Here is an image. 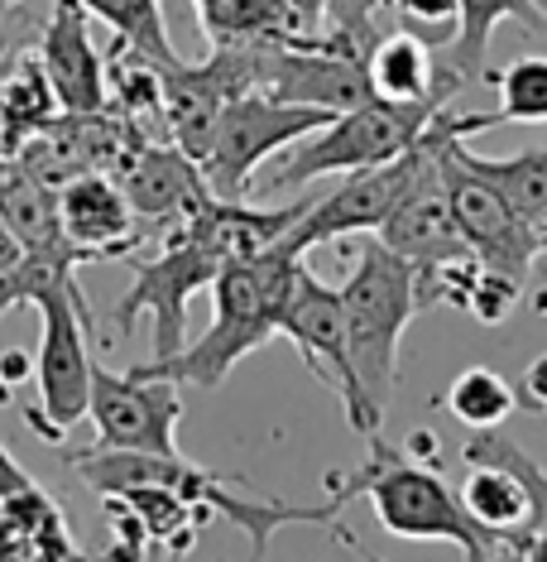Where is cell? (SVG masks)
Masks as SVG:
<instances>
[{"label": "cell", "instance_id": "1", "mask_svg": "<svg viewBox=\"0 0 547 562\" xmlns=\"http://www.w3.org/2000/svg\"><path fill=\"white\" fill-rule=\"evenodd\" d=\"M371 457L355 471H332L327 476V495L351 509L355 495L375 505L379 529L409 543H452L466 558L486 562L500 553V529H486L466 509L461 491L442 481L437 467L409 452V442H389L385 432H371Z\"/></svg>", "mask_w": 547, "mask_h": 562}, {"label": "cell", "instance_id": "2", "mask_svg": "<svg viewBox=\"0 0 547 562\" xmlns=\"http://www.w3.org/2000/svg\"><path fill=\"white\" fill-rule=\"evenodd\" d=\"M298 270H303V255L284 250V246H264L254 255H240L207 289L212 293V327L202 331L197 341H187L183 351H173L169 361H149L135 370L139 375H169L178 385L216 390L250 351H260L278 331L288 299H294Z\"/></svg>", "mask_w": 547, "mask_h": 562}, {"label": "cell", "instance_id": "3", "mask_svg": "<svg viewBox=\"0 0 547 562\" xmlns=\"http://www.w3.org/2000/svg\"><path fill=\"white\" fill-rule=\"evenodd\" d=\"M341 293V313H346V337H351V361L361 375V390L379 414H385L394 385H399V341L418 308V279L413 260L389 250L375 232L361 236L355 250V270L346 274Z\"/></svg>", "mask_w": 547, "mask_h": 562}, {"label": "cell", "instance_id": "4", "mask_svg": "<svg viewBox=\"0 0 547 562\" xmlns=\"http://www.w3.org/2000/svg\"><path fill=\"white\" fill-rule=\"evenodd\" d=\"M442 106H447V101H437V97L361 101V106H351L327 125H317L312 135L294 139L288 149H278V159L270 164V188H303L322 173H355V169H375V164L409 155L418 139L428 135V125Z\"/></svg>", "mask_w": 547, "mask_h": 562}, {"label": "cell", "instance_id": "5", "mask_svg": "<svg viewBox=\"0 0 547 562\" xmlns=\"http://www.w3.org/2000/svg\"><path fill=\"white\" fill-rule=\"evenodd\" d=\"M34 308L44 317L39 356H34L39 404L24 408V424L44 442H62L68 428L82 424L87 404H92V356H87L92 308H87V293L78 289V274H68L58 289H48Z\"/></svg>", "mask_w": 547, "mask_h": 562}, {"label": "cell", "instance_id": "6", "mask_svg": "<svg viewBox=\"0 0 547 562\" xmlns=\"http://www.w3.org/2000/svg\"><path fill=\"white\" fill-rule=\"evenodd\" d=\"M337 111L322 106H294V101H274L264 92L231 97L221 106V116L212 121L207 139L197 149V169L207 178L216 198H246L250 173L264 159H274L278 149H288L294 139L312 135L317 125H327Z\"/></svg>", "mask_w": 547, "mask_h": 562}, {"label": "cell", "instance_id": "7", "mask_svg": "<svg viewBox=\"0 0 547 562\" xmlns=\"http://www.w3.org/2000/svg\"><path fill=\"white\" fill-rule=\"evenodd\" d=\"M278 337L294 341L298 356H303V366H308L312 375L341 400L351 432H361V438L379 432L385 414L365 400L361 375H355L351 337H346V313H341V293L332 284H322L308 265L298 270V284H294V299H288V308H284V323H278Z\"/></svg>", "mask_w": 547, "mask_h": 562}, {"label": "cell", "instance_id": "8", "mask_svg": "<svg viewBox=\"0 0 547 562\" xmlns=\"http://www.w3.org/2000/svg\"><path fill=\"white\" fill-rule=\"evenodd\" d=\"M452 106V101H447ZM447 106L432 116L428 135L418 139V164L409 188L399 193V202L389 207V216L379 222V240L389 250H399L413 265H432V260H452L466 255V236L456 226L452 198H447V173H442V135H447Z\"/></svg>", "mask_w": 547, "mask_h": 562}, {"label": "cell", "instance_id": "9", "mask_svg": "<svg viewBox=\"0 0 547 562\" xmlns=\"http://www.w3.org/2000/svg\"><path fill=\"white\" fill-rule=\"evenodd\" d=\"M87 418L96 424V447H130V452H178V418H183V385L169 375L92 366V404Z\"/></svg>", "mask_w": 547, "mask_h": 562}, {"label": "cell", "instance_id": "10", "mask_svg": "<svg viewBox=\"0 0 547 562\" xmlns=\"http://www.w3.org/2000/svg\"><path fill=\"white\" fill-rule=\"evenodd\" d=\"M413 164H418V145L409 149V155L389 159V164H375V169H355L341 188H332L327 198H317L312 207L298 216L294 232H288L284 240H274V246L303 255V250L327 246V240H341V236L379 232V222H385L389 207L399 202V193L409 188Z\"/></svg>", "mask_w": 547, "mask_h": 562}, {"label": "cell", "instance_id": "11", "mask_svg": "<svg viewBox=\"0 0 547 562\" xmlns=\"http://www.w3.org/2000/svg\"><path fill=\"white\" fill-rule=\"evenodd\" d=\"M116 178L125 188V202H130L135 222L145 226L149 240H159L173 222H183L197 202L212 198L197 159L187 155V149H178L173 139H149V145H139L135 155L121 164Z\"/></svg>", "mask_w": 547, "mask_h": 562}, {"label": "cell", "instance_id": "12", "mask_svg": "<svg viewBox=\"0 0 547 562\" xmlns=\"http://www.w3.org/2000/svg\"><path fill=\"white\" fill-rule=\"evenodd\" d=\"M62 236L78 246L87 260H125L139 246H149L145 226L135 222L125 188L116 173H82L58 188Z\"/></svg>", "mask_w": 547, "mask_h": 562}, {"label": "cell", "instance_id": "13", "mask_svg": "<svg viewBox=\"0 0 547 562\" xmlns=\"http://www.w3.org/2000/svg\"><path fill=\"white\" fill-rule=\"evenodd\" d=\"M39 63L62 111H106V54H96L78 0H54L39 34Z\"/></svg>", "mask_w": 547, "mask_h": 562}, {"label": "cell", "instance_id": "14", "mask_svg": "<svg viewBox=\"0 0 547 562\" xmlns=\"http://www.w3.org/2000/svg\"><path fill=\"white\" fill-rule=\"evenodd\" d=\"M365 72H371V92L389 101H452L461 92V82L437 63V48H428L403 30L379 34V44L365 58Z\"/></svg>", "mask_w": 547, "mask_h": 562}, {"label": "cell", "instance_id": "15", "mask_svg": "<svg viewBox=\"0 0 547 562\" xmlns=\"http://www.w3.org/2000/svg\"><path fill=\"white\" fill-rule=\"evenodd\" d=\"M0 558H78V543L68 533V519L54 505V495H44L39 485H24V491L0 501Z\"/></svg>", "mask_w": 547, "mask_h": 562}, {"label": "cell", "instance_id": "16", "mask_svg": "<svg viewBox=\"0 0 547 562\" xmlns=\"http://www.w3.org/2000/svg\"><path fill=\"white\" fill-rule=\"evenodd\" d=\"M504 20H518L528 34H543L547 30L543 10L533 5V0H461V30H456V40L437 54V63L461 87L476 82V78H486L490 40H494V30H500Z\"/></svg>", "mask_w": 547, "mask_h": 562}, {"label": "cell", "instance_id": "17", "mask_svg": "<svg viewBox=\"0 0 547 562\" xmlns=\"http://www.w3.org/2000/svg\"><path fill=\"white\" fill-rule=\"evenodd\" d=\"M456 155L486 178L490 188H500L509 207L524 216L547 246V149H524V155H509V159H486V155H476V149H466V139H456Z\"/></svg>", "mask_w": 547, "mask_h": 562}, {"label": "cell", "instance_id": "18", "mask_svg": "<svg viewBox=\"0 0 547 562\" xmlns=\"http://www.w3.org/2000/svg\"><path fill=\"white\" fill-rule=\"evenodd\" d=\"M58 97L48 87V72L34 54H24L15 68L0 78V155H15V149L30 139L39 125H48L58 116Z\"/></svg>", "mask_w": 547, "mask_h": 562}, {"label": "cell", "instance_id": "19", "mask_svg": "<svg viewBox=\"0 0 547 562\" xmlns=\"http://www.w3.org/2000/svg\"><path fill=\"white\" fill-rule=\"evenodd\" d=\"M111 495H121V501L139 515V524H145L149 543H155L159 553H173V558L187 553V548L197 543V529L207 524L187 495H178L173 485H159V481L125 485V491H111Z\"/></svg>", "mask_w": 547, "mask_h": 562}, {"label": "cell", "instance_id": "20", "mask_svg": "<svg viewBox=\"0 0 547 562\" xmlns=\"http://www.w3.org/2000/svg\"><path fill=\"white\" fill-rule=\"evenodd\" d=\"M202 34L212 44H264L298 40L288 0H197Z\"/></svg>", "mask_w": 547, "mask_h": 562}, {"label": "cell", "instance_id": "21", "mask_svg": "<svg viewBox=\"0 0 547 562\" xmlns=\"http://www.w3.org/2000/svg\"><path fill=\"white\" fill-rule=\"evenodd\" d=\"M87 255L72 240H48V246H20L15 265L0 270V317L20 303H39L48 289H58L68 274H78Z\"/></svg>", "mask_w": 547, "mask_h": 562}, {"label": "cell", "instance_id": "22", "mask_svg": "<svg viewBox=\"0 0 547 562\" xmlns=\"http://www.w3.org/2000/svg\"><path fill=\"white\" fill-rule=\"evenodd\" d=\"M78 5L87 10L92 20H106L111 30H116L121 44L139 48L145 58H155L159 68H173L178 48L169 40V24H163V5L159 0H78Z\"/></svg>", "mask_w": 547, "mask_h": 562}, {"label": "cell", "instance_id": "23", "mask_svg": "<svg viewBox=\"0 0 547 562\" xmlns=\"http://www.w3.org/2000/svg\"><path fill=\"white\" fill-rule=\"evenodd\" d=\"M461 501L486 529H500V533L533 519L528 491L518 485V476H509L504 467H490V462H470V476L461 481Z\"/></svg>", "mask_w": 547, "mask_h": 562}, {"label": "cell", "instance_id": "24", "mask_svg": "<svg viewBox=\"0 0 547 562\" xmlns=\"http://www.w3.org/2000/svg\"><path fill=\"white\" fill-rule=\"evenodd\" d=\"M442 404L452 408V418H461L466 428L480 432V428H500L518 408V394L504 375H494L490 366H470L447 385V400Z\"/></svg>", "mask_w": 547, "mask_h": 562}, {"label": "cell", "instance_id": "25", "mask_svg": "<svg viewBox=\"0 0 547 562\" xmlns=\"http://www.w3.org/2000/svg\"><path fill=\"white\" fill-rule=\"evenodd\" d=\"M322 34L332 48L351 58H371V48L379 44V34H389V0H327Z\"/></svg>", "mask_w": 547, "mask_h": 562}, {"label": "cell", "instance_id": "26", "mask_svg": "<svg viewBox=\"0 0 547 562\" xmlns=\"http://www.w3.org/2000/svg\"><path fill=\"white\" fill-rule=\"evenodd\" d=\"M494 82V97H500V125L514 121V125H538L547 121V58L538 54H524L514 58L504 72H490Z\"/></svg>", "mask_w": 547, "mask_h": 562}, {"label": "cell", "instance_id": "27", "mask_svg": "<svg viewBox=\"0 0 547 562\" xmlns=\"http://www.w3.org/2000/svg\"><path fill=\"white\" fill-rule=\"evenodd\" d=\"M470 462H490V467H504L509 476H518L533 505V524H547V471L538 457L524 452L514 438H504L500 428H480V438L466 442V467Z\"/></svg>", "mask_w": 547, "mask_h": 562}, {"label": "cell", "instance_id": "28", "mask_svg": "<svg viewBox=\"0 0 547 562\" xmlns=\"http://www.w3.org/2000/svg\"><path fill=\"white\" fill-rule=\"evenodd\" d=\"M389 30L413 34L442 54L461 30V0H389Z\"/></svg>", "mask_w": 547, "mask_h": 562}, {"label": "cell", "instance_id": "29", "mask_svg": "<svg viewBox=\"0 0 547 562\" xmlns=\"http://www.w3.org/2000/svg\"><path fill=\"white\" fill-rule=\"evenodd\" d=\"M518 299H524V279L480 265V274H476V284H470V293H466L461 313L476 317L480 327H494V323H504V317H514Z\"/></svg>", "mask_w": 547, "mask_h": 562}, {"label": "cell", "instance_id": "30", "mask_svg": "<svg viewBox=\"0 0 547 562\" xmlns=\"http://www.w3.org/2000/svg\"><path fill=\"white\" fill-rule=\"evenodd\" d=\"M101 505H106V519H111V548H106V558H145V553H155L145 524H139V515L121 501V495H101Z\"/></svg>", "mask_w": 547, "mask_h": 562}, {"label": "cell", "instance_id": "31", "mask_svg": "<svg viewBox=\"0 0 547 562\" xmlns=\"http://www.w3.org/2000/svg\"><path fill=\"white\" fill-rule=\"evenodd\" d=\"M514 394H518V408H528V414H547V351L528 361V370H524V380L514 385Z\"/></svg>", "mask_w": 547, "mask_h": 562}, {"label": "cell", "instance_id": "32", "mask_svg": "<svg viewBox=\"0 0 547 562\" xmlns=\"http://www.w3.org/2000/svg\"><path fill=\"white\" fill-rule=\"evenodd\" d=\"M34 375V366H30V356L24 351H0V400H10V390L20 385V380H30Z\"/></svg>", "mask_w": 547, "mask_h": 562}, {"label": "cell", "instance_id": "33", "mask_svg": "<svg viewBox=\"0 0 547 562\" xmlns=\"http://www.w3.org/2000/svg\"><path fill=\"white\" fill-rule=\"evenodd\" d=\"M24 485H34V476L15 462V457H10V447L0 442V501H5V495H15V491H24Z\"/></svg>", "mask_w": 547, "mask_h": 562}, {"label": "cell", "instance_id": "34", "mask_svg": "<svg viewBox=\"0 0 547 562\" xmlns=\"http://www.w3.org/2000/svg\"><path fill=\"white\" fill-rule=\"evenodd\" d=\"M288 15H294L298 34H317L322 30V15H327V0H288Z\"/></svg>", "mask_w": 547, "mask_h": 562}, {"label": "cell", "instance_id": "35", "mask_svg": "<svg viewBox=\"0 0 547 562\" xmlns=\"http://www.w3.org/2000/svg\"><path fill=\"white\" fill-rule=\"evenodd\" d=\"M0 20H5V0H0Z\"/></svg>", "mask_w": 547, "mask_h": 562}]
</instances>
